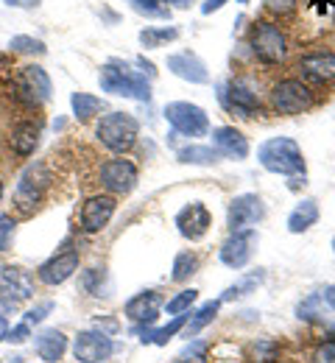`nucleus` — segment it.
<instances>
[{
    "instance_id": "f257e3e1",
    "label": "nucleus",
    "mask_w": 335,
    "mask_h": 363,
    "mask_svg": "<svg viewBox=\"0 0 335 363\" xmlns=\"http://www.w3.org/2000/svg\"><path fill=\"white\" fill-rule=\"evenodd\" d=\"M257 160L268 174L299 177L305 174V154L293 137H268L257 148Z\"/></svg>"
},
{
    "instance_id": "f03ea898",
    "label": "nucleus",
    "mask_w": 335,
    "mask_h": 363,
    "mask_svg": "<svg viewBox=\"0 0 335 363\" xmlns=\"http://www.w3.org/2000/svg\"><path fill=\"white\" fill-rule=\"evenodd\" d=\"M98 82H101V90L112 92V95H120V98H135V101H148L151 98V87L140 73H132L126 65H118V62H109L101 67L98 73Z\"/></svg>"
},
{
    "instance_id": "7ed1b4c3",
    "label": "nucleus",
    "mask_w": 335,
    "mask_h": 363,
    "mask_svg": "<svg viewBox=\"0 0 335 363\" xmlns=\"http://www.w3.org/2000/svg\"><path fill=\"white\" fill-rule=\"evenodd\" d=\"M96 132H98V140H101L109 151L123 154V151H129V148L137 143L140 123H137L132 115H126V112H109V115H103V118L98 121Z\"/></svg>"
},
{
    "instance_id": "20e7f679",
    "label": "nucleus",
    "mask_w": 335,
    "mask_h": 363,
    "mask_svg": "<svg viewBox=\"0 0 335 363\" xmlns=\"http://www.w3.org/2000/svg\"><path fill=\"white\" fill-rule=\"evenodd\" d=\"M165 121L185 137H204L210 132V118L191 101H171L165 106Z\"/></svg>"
},
{
    "instance_id": "39448f33",
    "label": "nucleus",
    "mask_w": 335,
    "mask_h": 363,
    "mask_svg": "<svg viewBox=\"0 0 335 363\" xmlns=\"http://www.w3.org/2000/svg\"><path fill=\"white\" fill-rule=\"evenodd\" d=\"M251 53L266 65L283 62L288 53V40L283 28L274 23H257L251 28Z\"/></svg>"
},
{
    "instance_id": "423d86ee",
    "label": "nucleus",
    "mask_w": 335,
    "mask_h": 363,
    "mask_svg": "<svg viewBox=\"0 0 335 363\" xmlns=\"http://www.w3.org/2000/svg\"><path fill=\"white\" fill-rule=\"evenodd\" d=\"M271 106L280 112V115H299L305 109L313 106V92L305 82L299 79H285L280 84H274L271 90Z\"/></svg>"
},
{
    "instance_id": "0eeeda50",
    "label": "nucleus",
    "mask_w": 335,
    "mask_h": 363,
    "mask_svg": "<svg viewBox=\"0 0 335 363\" xmlns=\"http://www.w3.org/2000/svg\"><path fill=\"white\" fill-rule=\"evenodd\" d=\"M48 187V177L42 171V165H31L25 168V174L17 182V190H14V207L20 216H31L37 210V204L42 201V193Z\"/></svg>"
},
{
    "instance_id": "6e6552de",
    "label": "nucleus",
    "mask_w": 335,
    "mask_h": 363,
    "mask_svg": "<svg viewBox=\"0 0 335 363\" xmlns=\"http://www.w3.org/2000/svg\"><path fill=\"white\" fill-rule=\"evenodd\" d=\"M257 232L254 229H238V232H232L224 243H221V263L227 266V269H243V266H249V260L254 257V249H257Z\"/></svg>"
},
{
    "instance_id": "1a4fd4ad",
    "label": "nucleus",
    "mask_w": 335,
    "mask_h": 363,
    "mask_svg": "<svg viewBox=\"0 0 335 363\" xmlns=\"http://www.w3.org/2000/svg\"><path fill=\"white\" fill-rule=\"evenodd\" d=\"M266 218V204L257 193H240L229 201V210H227V224L232 232L238 229H249L254 227L257 221Z\"/></svg>"
},
{
    "instance_id": "9d476101",
    "label": "nucleus",
    "mask_w": 335,
    "mask_h": 363,
    "mask_svg": "<svg viewBox=\"0 0 335 363\" xmlns=\"http://www.w3.org/2000/svg\"><path fill=\"white\" fill-rule=\"evenodd\" d=\"M17 98L31 104V106H40L50 98V79L48 73L40 67V65H28L17 73Z\"/></svg>"
},
{
    "instance_id": "9b49d317",
    "label": "nucleus",
    "mask_w": 335,
    "mask_h": 363,
    "mask_svg": "<svg viewBox=\"0 0 335 363\" xmlns=\"http://www.w3.org/2000/svg\"><path fill=\"white\" fill-rule=\"evenodd\" d=\"M112 338L101 330H84L73 341V355L79 363H103L112 355Z\"/></svg>"
},
{
    "instance_id": "f8f14e48",
    "label": "nucleus",
    "mask_w": 335,
    "mask_h": 363,
    "mask_svg": "<svg viewBox=\"0 0 335 363\" xmlns=\"http://www.w3.org/2000/svg\"><path fill=\"white\" fill-rule=\"evenodd\" d=\"M101 184L115 196H129L137 187V168L129 160H109L101 165Z\"/></svg>"
},
{
    "instance_id": "ddd939ff",
    "label": "nucleus",
    "mask_w": 335,
    "mask_h": 363,
    "mask_svg": "<svg viewBox=\"0 0 335 363\" xmlns=\"http://www.w3.org/2000/svg\"><path fill=\"white\" fill-rule=\"evenodd\" d=\"M221 101L229 112H235L240 118H251L260 109V98L251 90V84L246 79H232L227 82V87H221Z\"/></svg>"
},
{
    "instance_id": "4468645a",
    "label": "nucleus",
    "mask_w": 335,
    "mask_h": 363,
    "mask_svg": "<svg viewBox=\"0 0 335 363\" xmlns=\"http://www.w3.org/2000/svg\"><path fill=\"white\" fill-rule=\"evenodd\" d=\"M0 294L8 302H25L34 296V279L20 266H3L0 269Z\"/></svg>"
},
{
    "instance_id": "2eb2a0df",
    "label": "nucleus",
    "mask_w": 335,
    "mask_h": 363,
    "mask_svg": "<svg viewBox=\"0 0 335 363\" xmlns=\"http://www.w3.org/2000/svg\"><path fill=\"white\" fill-rule=\"evenodd\" d=\"M210 224H212V216L201 201H193L188 207H182L179 216H176L179 235L188 238V240H201L210 232Z\"/></svg>"
},
{
    "instance_id": "dca6fc26",
    "label": "nucleus",
    "mask_w": 335,
    "mask_h": 363,
    "mask_svg": "<svg viewBox=\"0 0 335 363\" xmlns=\"http://www.w3.org/2000/svg\"><path fill=\"white\" fill-rule=\"evenodd\" d=\"M168 70L191 84H207L210 82V73H207V65L193 53V50H179V53H171L168 56Z\"/></svg>"
},
{
    "instance_id": "f3484780",
    "label": "nucleus",
    "mask_w": 335,
    "mask_h": 363,
    "mask_svg": "<svg viewBox=\"0 0 335 363\" xmlns=\"http://www.w3.org/2000/svg\"><path fill=\"white\" fill-rule=\"evenodd\" d=\"M115 199L112 196H93L81 207V229L84 232H101L115 216Z\"/></svg>"
},
{
    "instance_id": "a211bd4d",
    "label": "nucleus",
    "mask_w": 335,
    "mask_h": 363,
    "mask_svg": "<svg viewBox=\"0 0 335 363\" xmlns=\"http://www.w3.org/2000/svg\"><path fill=\"white\" fill-rule=\"evenodd\" d=\"M76 272H79V252H62V255L50 257L48 263H42L37 277L45 285H62L64 279H70Z\"/></svg>"
},
{
    "instance_id": "6ab92c4d",
    "label": "nucleus",
    "mask_w": 335,
    "mask_h": 363,
    "mask_svg": "<svg viewBox=\"0 0 335 363\" xmlns=\"http://www.w3.org/2000/svg\"><path fill=\"white\" fill-rule=\"evenodd\" d=\"M299 70L313 82H335V53L333 50H316L299 59Z\"/></svg>"
},
{
    "instance_id": "aec40b11",
    "label": "nucleus",
    "mask_w": 335,
    "mask_h": 363,
    "mask_svg": "<svg viewBox=\"0 0 335 363\" xmlns=\"http://www.w3.org/2000/svg\"><path fill=\"white\" fill-rule=\"evenodd\" d=\"M212 148L229 160H246L249 157V140L240 135L235 126H221L212 132Z\"/></svg>"
},
{
    "instance_id": "412c9836",
    "label": "nucleus",
    "mask_w": 335,
    "mask_h": 363,
    "mask_svg": "<svg viewBox=\"0 0 335 363\" xmlns=\"http://www.w3.org/2000/svg\"><path fill=\"white\" fill-rule=\"evenodd\" d=\"M159 311H162V299H159L157 291H143V294H137L135 299L126 302V316L132 318V321L151 324V321H157Z\"/></svg>"
},
{
    "instance_id": "4be33fe9",
    "label": "nucleus",
    "mask_w": 335,
    "mask_h": 363,
    "mask_svg": "<svg viewBox=\"0 0 335 363\" xmlns=\"http://www.w3.org/2000/svg\"><path fill=\"white\" fill-rule=\"evenodd\" d=\"M34 347H37V355L45 363H56L62 361V355L67 352V338L59 330H42L37 335V344Z\"/></svg>"
},
{
    "instance_id": "5701e85b",
    "label": "nucleus",
    "mask_w": 335,
    "mask_h": 363,
    "mask_svg": "<svg viewBox=\"0 0 335 363\" xmlns=\"http://www.w3.org/2000/svg\"><path fill=\"white\" fill-rule=\"evenodd\" d=\"M316 221H319V204H316V199H302L290 210V216H288V229L293 235H299V232H307Z\"/></svg>"
},
{
    "instance_id": "b1692460",
    "label": "nucleus",
    "mask_w": 335,
    "mask_h": 363,
    "mask_svg": "<svg viewBox=\"0 0 335 363\" xmlns=\"http://www.w3.org/2000/svg\"><path fill=\"white\" fill-rule=\"evenodd\" d=\"M37 143H40V126L37 123H20V126H14V132H11V148H14V154L28 157L37 148Z\"/></svg>"
},
{
    "instance_id": "393cba45",
    "label": "nucleus",
    "mask_w": 335,
    "mask_h": 363,
    "mask_svg": "<svg viewBox=\"0 0 335 363\" xmlns=\"http://www.w3.org/2000/svg\"><path fill=\"white\" fill-rule=\"evenodd\" d=\"M70 106H73V115H76L81 123H87L90 118H96L98 112L103 109V101L96 98V95H90V92H73Z\"/></svg>"
},
{
    "instance_id": "a878e982",
    "label": "nucleus",
    "mask_w": 335,
    "mask_h": 363,
    "mask_svg": "<svg viewBox=\"0 0 335 363\" xmlns=\"http://www.w3.org/2000/svg\"><path fill=\"white\" fill-rule=\"evenodd\" d=\"M179 162H188V165H212V162H218V151L212 148V145H188V148H182L179 154Z\"/></svg>"
},
{
    "instance_id": "bb28decb",
    "label": "nucleus",
    "mask_w": 335,
    "mask_h": 363,
    "mask_svg": "<svg viewBox=\"0 0 335 363\" xmlns=\"http://www.w3.org/2000/svg\"><path fill=\"white\" fill-rule=\"evenodd\" d=\"M218 311H221V299H215V302H207V305H201L198 311H195V316L188 321V338L193 335H198L212 318L218 316Z\"/></svg>"
},
{
    "instance_id": "cd10ccee",
    "label": "nucleus",
    "mask_w": 335,
    "mask_h": 363,
    "mask_svg": "<svg viewBox=\"0 0 335 363\" xmlns=\"http://www.w3.org/2000/svg\"><path fill=\"white\" fill-rule=\"evenodd\" d=\"M188 318H191V316L179 313V316L174 318V321H171L168 327H159V330H154L151 335H145L143 344H159V347H162V344H168V338H174V335H176V333H179V330H182V327L188 324Z\"/></svg>"
},
{
    "instance_id": "c85d7f7f",
    "label": "nucleus",
    "mask_w": 335,
    "mask_h": 363,
    "mask_svg": "<svg viewBox=\"0 0 335 363\" xmlns=\"http://www.w3.org/2000/svg\"><path fill=\"white\" fill-rule=\"evenodd\" d=\"M198 269V257L191 255V252H182V255H176V260H174V282H185V279H191L193 274Z\"/></svg>"
},
{
    "instance_id": "c756f323",
    "label": "nucleus",
    "mask_w": 335,
    "mask_h": 363,
    "mask_svg": "<svg viewBox=\"0 0 335 363\" xmlns=\"http://www.w3.org/2000/svg\"><path fill=\"white\" fill-rule=\"evenodd\" d=\"M176 37H179L176 28H145V31H140V43L145 48H159L162 43L176 40Z\"/></svg>"
},
{
    "instance_id": "7c9ffc66",
    "label": "nucleus",
    "mask_w": 335,
    "mask_h": 363,
    "mask_svg": "<svg viewBox=\"0 0 335 363\" xmlns=\"http://www.w3.org/2000/svg\"><path fill=\"white\" fill-rule=\"evenodd\" d=\"M195 296H198V291H193V288L179 291V294L165 305V311H168L171 316H179V313H185V311H191V305L195 302Z\"/></svg>"
},
{
    "instance_id": "2f4dec72",
    "label": "nucleus",
    "mask_w": 335,
    "mask_h": 363,
    "mask_svg": "<svg viewBox=\"0 0 335 363\" xmlns=\"http://www.w3.org/2000/svg\"><path fill=\"white\" fill-rule=\"evenodd\" d=\"M8 48H11V50H20V53H37V56L45 53V43H42V40H34V37H25V34L11 37Z\"/></svg>"
},
{
    "instance_id": "473e14b6",
    "label": "nucleus",
    "mask_w": 335,
    "mask_h": 363,
    "mask_svg": "<svg viewBox=\"0 0 335 363\" xmlns=\"http://www.w3.org/2000/svg\"><path fill=\"white\" fill-rule=\"evenodd\" d=\"M14 218L11 216H0V252H8L11 240H14Z\"/></svg>"
},
{
    "instance_id": "72a5a7b5",
    "label": "nucleus",
    "mask_w": 335,
    "mask_h": 363,
    "mask_svg": "<svg viewBox=\"0 0 335 363\" xmlns=\"http://www.w3.org/2000/svg\"><path fill=\"white\" fill-rule=\"evenodd\" d=\"M50 311H53V302H42V305L31 308V311L25 313V324H40V321H45Z\"/></svg>"
},
{
    "instance_id": "f704fd0d",
    "label": "nucleus",
    "mask_w": 335,
    "mask_h": 363,
    "mask_svg": "<svg viewBox=\"0 0 335 363\" xmlns=\"http://www.w3.org/2000/svg\"><path fill=\"white\" fill-rule=\"evenodd\" d=\"M299 0H266V9L274 11V14H290L296 9Z\"/></svg>"
},
{
    "instance_id": "c9c22d12",
    "label": "nucleus",
    "mask_w": 335,
    "mask_h": 363,
    "mask_svg": "<svg viewBox=\"0 0 335 363\" xmlns=\"http://www.w3.org/2000/svg\"><path fill=\"white\" fill-rule=\"evenodd\" d=\"M28 335H31V324H25V321H23V324H17V327H14V330H11L6 338H8L11 344H23Z\"/></svg>"
},
{
    "instance_id": "e433bc0d",
    "label": "nucleus",
    "mask_w": 335,
    "mask_h": 363,
    "mask_svg": "<svg viewBox=\"0 0 335 363\" xmlns=\"http://www.w3.org/2000/svg\"><path fill=\"white\" fill-rule=\"evenodd\" d=\"M313 363H335V344H324L316 350L313 355Z\"/></svg>"
},
{
    "instance_id": "4c0bfd02",
    "label": "nucleus",
    "mask_w": 335,
    "mask_h": 363,
    "mask_svg": "<svg viewBox=\"0 0 335 363\" xmlns=\"http://www.w3.org/2000/svg\"><path fill=\"white\" fill-rule=\"evenodd\" d=\"M201 352H204V344H193L191 350H188V352L179 358V363H204Z\"/></svg>"
},
{
    "instance_id": "58836bf2",
    "label": "nucleus",
    "mask_w": 335,
    "mask_h": 363,
    "mask_svg": "<svg viewBox=\"0 0 335 363\" xmlns=\"http://www.w3.org/2000/svg\"><path fill=\"white\" fill-rule=\"evenodd\" d=\"M224 3H227V0H204V3H201V14H212V11L224 9Z\"/></svg>"
},
{
    "instance_id": "ea45409f",
    "label": "nucleus",
    "mask_w": 335,
    "mask_h": 363,
    "mask_svg": "<svg viewBox=\"0 0 335 363\" xmlns=\"http://www.w3.org/2000/svg\"><path fill=\"white\" fill-rule=\"evenodd\" d=\"M6 6H14V9H37L42 0H3Z\"/></svg>"
},
{
    "instance_id": "a19ab883",
    "label": "nucleus",
    "mask_w": 335,
    "mask_h": 363,
    "mask_svg": "<svg viewBox=\"0 0 335 363\" xmlns=\"http://www.w3.org/2000/svg\"><path fill=\"white\" fill-rule=\"evenodd\" d=\"M322 299H324V302H327V305H330V308L335 311V282L330 285V288H327V291H324V294H322Z\"/></svg>"
},
{
    "instance_id": "79ce46f5",
    "label": "nucleus",
    "mask_w": 335,
    "mask_h": 363,
    "mask_svg": "<svg viewBox=\"0 0 335 363\" xmlns=\"http://www.w3.org/2000/svg\"><path fill=\"white\" fill-rule=\"evenodd\" d=\"M6 335H8V324H6V318L0 316V341H3Z\"/></svg>"
},
{
    "instance_id": "37998d69",
    "label": "nucleus",
    "mask_w": 335,
    "mask_h": 363,
    "mask_svg": "<svg viewBox=\"0 0 335 363\" xmlns=\"http://www.w3.org/2000/svg\"><path fill=\"white\" fill-rule=\"evenodd\" d=\"M0 201H3V182H0Z\"/></svg>"
},
{
    "instance_id": "c03bdc74",
    "label": "nucleus",
    "mask_w": 335,
    "mask_h": 363,
    "mask_svg": "<svg viewBox=\"0 0 335 363\" xmlns=\"http://www.w3.org/2000/svg\"><path fill=\"white\" fill-rule=\"evenodd\" d=\"M176 3H182V6H188V0H176Z\"/></svg>"
},
{
    "instance_id": "a18cd8bd",
    "label": "nucleus",
    "mask_w": 335,
    "mask_h": 363,
    "mask_svg": "<svg viewBox=\"0 0 335 363\" xmlns=\"http://www.w3.org/2000/svg\"><path fill=\"white\" fill-rule=\"evenodd\" d=\"M238 3H249V0H238Z\"/></svg>"
},
{
    "instance_id": "49530a36",
    "label": "nucleus",
    "mask_w": 335,
    "mask_h": 363,
    "mask_svg": "<svg viewBox=\"0 0 335 363\" xmlns=\"http://www.w3.org/2000/svg\"><path fill=\"white\" fill-rule=\"evenodd\" d=\"M333 252H335V238H333Z\"/></svg>"
},
{
    "instance_id": "de8ad7c7",
    "label": "nucleus",
    "mask_w": 335,
    "mask_h": 363,
    "mask_svg": "<svg viewBox=\"0 0 335 363\" xmlns=\"http://www.w3.org/2000/svg\"><path fill=\"white\" fill-rule=\"evenodd\" d=\"M168 3H176V0H168Z\"/></svg>"
},
{
    "instance_id": "09e8293b",
    "label": "nucleus",
    "mask_w": 335,
    "mask_h": 363,
    "mask_svg": "<svg viewBox=\"0 0 335 363\" xmlns=\"http://www.w3.org/2000/svg\"><path fill=\"white\" fill-rule=\"evenodd\" d=\"M333 333H335V330H333Z\"/></svg>"
}]
</instances>
